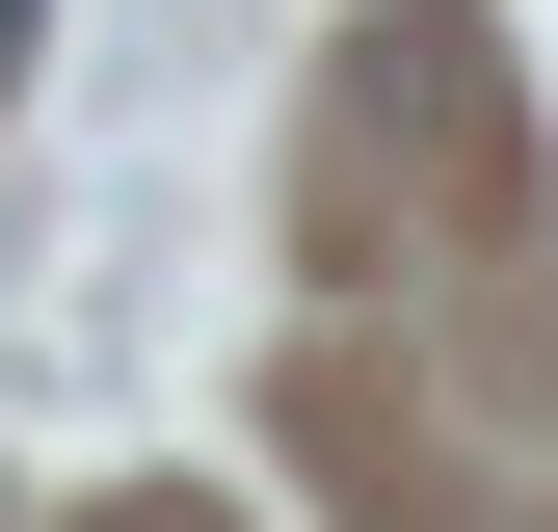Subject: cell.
<instances>
[{"instance_id": "obj_1", "label": "cell", "mask_w": 558, "mask_h": 532, "mask_svg": "<svg viewBox=\"0 0 558 532\" xmlns=\"http://www.w3.org/2000/svg\"><path fill=\"white\" fill-rule=\"evenodd\" d=\"M27 27H53V0H0V81H27Z\"/></svg>"}]
</instances>
